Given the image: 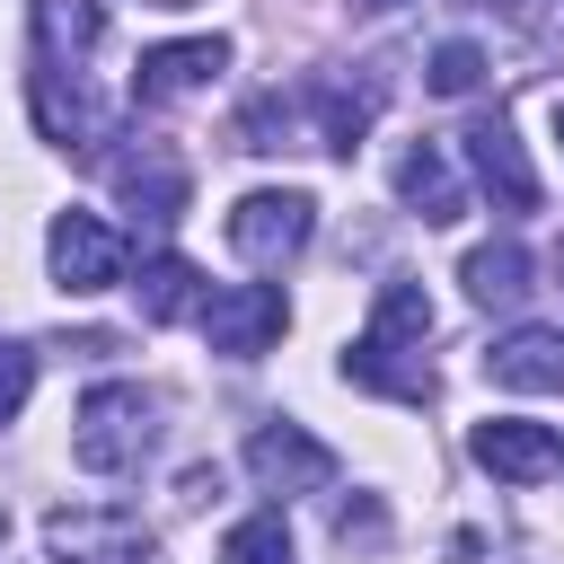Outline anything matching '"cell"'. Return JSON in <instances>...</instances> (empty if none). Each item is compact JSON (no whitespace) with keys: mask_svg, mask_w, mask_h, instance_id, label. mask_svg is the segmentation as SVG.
I'll use <instances>...</instances> for the list:
<instances>
[{"mask_svg":"<svg viewBox=\"0 0 564 564\" xmlns=\"http://www.w3.org/2000/svg\"><path fill=\"white\" fill-rule=\"evenodd\" d=\"M44 555L53 564H150L159 538L115 502H79V511H44Z\"/></svg>","mask_w":564,"mask_h":564,"instance_id":"obj_4","label":"cell"},{"mask_svg":"<svg viewBox=\"0 0 564 564\" xmlns=\"http://www.w3.org/2000/svg\"><path fill=\"white\" fill-rule=\"evenodd\" d=\"M317 229V203L300 185H264V194H238L229 203V256L256 264V273H282Z\"/></svg>","mask_w":564,"mask_h":564,"instance_id":"obj_3","label":"cell"},{"mask_svg":"<svg viewBox=\"0 0 564 564\" xmlns=\"http://www.w3.org/2000/svg\"><path fill=\"white\" fill-rule=\"evenodd\" d=\"M26 388H35V352L0 335V423H18V405H26Z\"/></svg>","mask_w":564,"mask_h":564,"instance_id":"obj_20","label":"cell"},{"mask_svg":"<svg viewBox=\"0 0 564 564\" xmlns=\"http://www.w3.org/2000/svg\"><path fill=\"white\" fill-rule=\"evenodd\" d=\"M423 88H432V97H476V88H485V53H476L467 35H449V44L423 62Z\"/></svg>","mask_w":564,"mask_h":564,"instance_id":"obj_19","label":"cell"},{"mask_svg":"<svg viewBox=\"0 0 564 564\" xmlns=\"http://www.w3.org/2000/svg\"><path fill=\"white\" fill-rule=\"evenodd\" d=\"M282 326H291V308H282V291H273V282H229V291H212V308H203V344H212V352H229V361L273 352V344H282Z\"/></svg>","mask_w":564,"mask_h":564,"instance_id":"obj_6","label":"cell"},{"mask_svg":"<svg viewBox=\"0 0 564 564\" xmlns=\"http://www.w3.org/2000/svg\"><path fill=\"white\" fill-rule=\"evenodd\" d=\"M397 194H405V212H414L423 229L467 220V185L449 176V159H441L432 141H405V150H397Z\"/></svg>","mask_w":564,"mask_h":564,"instance_id":"obj_13","label":"cell"},{"mask_svg":"<svg viewBox=\"0 0 564 564\" xmlns=\"http://www.w3.org/2000/svg\"><path fill=\"white\" fill-rule=\"evenodd\" d=\"M97 44H106V9L97 0H35V62L79 70Z\"/></svg>","mask_w":564,"mask_h":564,"instance_id":"obj_14","label":"cell"},{"mask_svg":"<svg viewBox=\"0 0 564 564\" xmlns=\"http://www.w3.org/2000/svg\"><path fill=\"white\" fill-rule=\"evenodd\" d=\"M308 106H317V141L326 150H352L361 132H370V88H308Z\"/></svg>","mask_w":564,"mask_h":564,"instance_id":"obj_17","label":"cell"},{"mask_svg":"<svg viewBox=\"0 0 564 564\" xmlns=\"http://www.w3.org/2000/svg\"><path fill=\"white\" fill-rule=\"evenodd\" d=\"M132 300H141L150 326H176V317H203V308H212V291H203V273H194L185 256H150L141 282H132Z\"/></svg>","mask_w":564,"mask_h":564,"instance_id":"obj_15","label":"cell"},{"mask_svg":"<svg viewBox=\"0 0 564 564\" xmlns=\"http://www.w3.org/2000/svg\"><path fill=\"white\" fill-rule=\"evenodd\" d=\"M467 449H476V467L502 476V485H546V476L564 467V441H555L546 423H529V414H485V423L467 432Z\"/></svg>","mask_w":564,"mask_h":564,"instance_id":"obj_9","label":"cell"},{"mask_svg":"<svg viewBox=\"0 0 564 564\" xmlns=\"http://www.w3.org/2000/svg\"><path fill=\"white\" fill-rule=\"evenodd\" d=\"M555 141H564V106H555Z\"/></svg>","mask_w":564,"mask_h":564,"instance_id":"obj_24","label":"cell"},{"mask_svg":"<svg viewBox=\"0 0 564 564\" xmlns=\"http://www.w3.org/2000/svg\"><path fill=\"white\" fill-rule=\"evenodd\" d=\"M44 256H53V282H62V291H79V300L123 282V238H115L97 212H53Z\"/></svg>","mask_w":564,"mask_h":564,"instance_id":"obj_7","label":"cell"},{"mask_svg":"<svg viewBox=\"0 0 564 564\" xmlns=\"http://www.w3.org/2000/svg\"><path fill=\"white\" fill-rule=\"evenodd\" d=\"M458 282H467L476 308H511V300L529 291V247H520V238H494V247H476V256L458 264Z\"/></svg>","mask_w":564,"mask_h":564,"instance_id":"obj_16","label":"cell"},{"mask_svg":"<svg viewBox=\"0 0 564 564\" xmlns=\"http://www.w3.org/2000/svg\"><path fill=\"white\" fill-rule=\"evenodd\" d=\"M511 26L529 44H564V0H511Z\"/></svg>","mask_w":564,"mask_h":564,"instance_id":"obj_21","label":"cell"},{"mask_svg":"<svg viewBox=\"0 0 564 564\" xmlns=\"http://www.w3.org/2000/svg\"><path fill=\"white\" fill-rule=\"evenodd\" d=\"M485 379L529 388V397H564V326H511L485 352Z\"/></svg>","mask_w":564,"mask_h":564,"instance_id":"obj_12","label":"cell"},{"mask_svg":"<svg viewBox=\"0 0 564 564\" xmlns=\"http://www.w3.org/2000/svg\"><path fill=\"white\" fill-rule=\"evenodd\" d=\"M458 141H467V167H476V185L494 194V212H538V167H529V150H520V132H511L502 106L476 115Z\"/></svg>","mask_w":564,"mask_h":564,"instance_id":"obj_8","label":"cell"},{"mask_svg":"<svg viewBox=\"0 0 564 564\" xmlns=\"http://www.w3.org/2000/svg\"><path fill=\"white\" fill-rule=\"evenodd\" d=\"M247 476H256V494H326L335 485V449L317 441V432H300V423H256L247 432Z\"/></svg>","mask_w":564,"mask_h":564,"instance_id":"obj_5","label":"cell"},{"mask_svg":"<svg viewBox=\"0 0 564 564\" xmlns=\"http://www.w3.org/2000/svg\"><path fill=\"white\" fill-rule=\"evenodd\" d=\"M106 176H115V194H123L132 212H150V220H176V212H185V159H176L167 141L115 150V159H106Z\"/></svg>","mask_w":564,"mask_h":564,"instance_id":"obj_11","label":"cell"},{"mask_svg":"<svg viewBox=\"0 0 564 564\" xmlns=\"http://www.w3.org/2000/svg\"><path fill=\"white\" fill-rule=\"evenodd\" d=\"M352 9H397V0H352Z\"/></svg>","mask_w":564,"mask_h":564,"instance_id":"obj_23","label":"cell"},{"mask_svg":"<svg viewBox=\"0 0 564 564\" xmlns=\"http://www.w3.org/2000/svg\"><path fill=\"white\" fill-rule=\"evenodd\" d=\"M229 70V35H185V44H150L132 62V97L141 106H167V97H194Z\"/></svg>","mask_w":564,"mask_h":564,"instance_id":"obj_10","label":"cell"},{"mask_svg":"<svg viewBox=\"0 0 564 564\" xmlns=\"http://www.w3.org/2000/svg\"><path fill=\"white\" fill-rule=\"evenodd\" d=\"M220 564H291V529H282V511H247V520L220 538Z\"/></svg>","mask_w":564,"mask_h":564,"instance_id":"obj_18","label":"cell"},{"mask_svg":"<svg viewBox=\"0 0 564 564\" xmlns=\"http://www.w3.org/2000/svg\"><path fill=\"white\" fill-rule=\"evenodd\" d=\"M423 335H432V300H423V282H379V308H370V326L344 344V379H352V388H370V397L423 405V397H432Z\"/></svg>","mask_w":564,"mask_h":564,"instance_id":"obj_1","label":"cell"},{"mask_svg":"<svg viewBox=\"0 0 564 564\" xmlns=\"http://www.w3.org/2000/svg\"><path fill=\"white\" fill-rule=\"evenodd\" d=\"M150 441H159V405H150L132 379H97V388L79 397V414H70V458H79L88 476L141 467Z\"/></svg>","mask_w":564,"mask_h":564,"instance_id":"obj_2","label":"cell"},{"mask_svg":"<svg viewBox=\"0 0 564 564\" xmlns=\"http://www.w3.org/2000/svg\"><path fill=\"white\" fill-rule=\"evenodd\" d=\"M141 9H203V0H141Z\"/></svg>","mask_w":564,"mask_h":564,"instance_id":"obj_22","label":"cell"}]
</instances>
